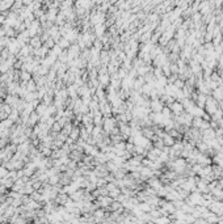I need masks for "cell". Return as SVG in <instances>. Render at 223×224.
<instances>
[{
  "mask_svg": "<svg viewBox=\"0 0 223 224\" xmlns=\"http://www.w3.org/2000/svg\"><path fill=\"white\" fill-rule=\"evenodd\" d=\"M169 108H171V110H172V113L174 114V115H180L181 113H183L185 109H184V105H183V102H180V101H176L174 102H172L171 105H169Z\"/></svg>",
  "mask_w": 223,
  "mask_h": 224,
  "instance_id": "1",
  "label": "cell"
},
{
  "mask_svg": "<svg viewBox=\"0 0 223 224\" xmlns=\"http://www.w3.org/2000/svg\"><path fill=\"white\" fill-rule=\"evenodd\" d=\"M150 108L154 110V113H157V111H161V110H163L164 105H163V102H161V100L156 98V100H152Z\"/></svg>",
  "mask_w": 223,
  "mask_h": 224,
  "instance_id": "2",
  "label": "cell"
},
{
  "mask_svg": "<svg viewBox=\"0 0 223 224\" xmlns=\"http://www.w3.org/2000/svg\"><path fill=\"white\" fill-rule=\"evenodd\" d=\"M213 97H214L218 102L223 101V88L222 87H217V88L213 91Z\"/></svg>",
  "mask_w": 223,
  "mask_h": 224,
  "instance_id": "3",
  "label": "cell"
},
{
  "mask_svg": "<svg viewBox=\"0 0 223 224\" xmlns=\"http://www.w3.org/2000/svg\"><path fill=\"white\" fill-rule=\"evenodd\" d=\"M202 122H203V118L202 117H194L192 121V126H194L196 128H201L202 126Z\"/></svg>",
  "mask_w": 223,
  "mask_h": 224,
  "instance_id": "4",
  "label": "cell"
},
{
  "mask_svg": "<svg viewBox=\"0 0 223 224\" xmlns=\"http://www.w3.org/2000/svg\"><path fill=\"white\" fill-rule=\"evenodd\" d=\"M150 185H151L154 189H157V190H159L160 187H163V186H161V184H160V181H159V180H156V178L150 180Z\"/></svg>",
  "mask_w": 223,
  "mask_h": 224,
  "instance_id": "5",
  "label": "cell"
},
{
  "mask_svg": "<svg viewBox=\"0 0 223 224\" xmlns=\"http://www.w3.org/2000/svg\"><path fill=\"white\" fill-rule=\"evenodd\" d=\"M138 208L139 210H142L143 212H147V211H151V206H150V203H142L138 206Z\"/></svg>",
  "mask_w": 223,
  "mask_h": 224,
  "instance_id": "6",
  "label": "cell"
},
{
  "mask_svg": "<svg viewBox=\"0 0 223 224\" xmlns=\"http://www.w3.org/2000/svg\"><path fill=\"white\" fill-rule=\"evenodd\" d=\"M105 128H106V130L113 128V121H112V119H106V121H105Z\"/></svg>",
  "mask_w": 223,
  "mask_h": 224,
  "instance_id": "7",
  "label": "cell"
},
{
  "mask_svg": "<svg viewBox=\"0 0 223 224\" xmlns=\"http://www.w3.org/2000/svg\"><path fill=\"white\" fill-rule=\"evenodd\" d=\"M155 221H157V223H164V221H167V223H168L169 219L168 218H160V219H155Z\"/></svg>",
  "mask_w": 223,
  "mask_h": 224,
  "instance_id": "8",
  "label": "cell"
},
{
  "mask_svg": "<svg viewBox=\"0 0 223 224\" xmlns=\"http://www.w3.org/2000/svg\"><path fill=\"white\" fill-rule=\"evenodd\" d=\"M101 81H103V84H106V83H108V76H106V75H104V76H101Z\"/></svg>",
  "mask_w": 223,
  "mask_h": 224,
  "instance_id": "9",
  "label": "cell"
}]
</instances>
